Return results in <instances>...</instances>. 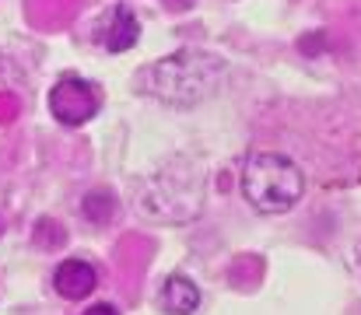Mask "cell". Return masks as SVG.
<instances>
[{
    "label": "cell",
    "instance_id": "obj_1",
    "mask_svg": "<svg viewBox=\"0 0 361 315\" xmlns=\"http://www.w3.org/2000/svg\"><path fill=\"white\" fill-rule=\"evenodd\" d=\"M228 63L218 53L207 49H179L172 56L154 60L151 67H144V74L137 78V88L147 92L151 99L172 109H193V105L207 102L221 81H225Z\"/></svg>",
    "mask_w": 361,
    "mask_h": 315
},
{
    "label": "cell",
    "instance_id": "obj_2",
    "mask_svg": "<svg viewBox=\"0 0 361 315\" xmlns=\"http://www.w3.org/2000/svg\"><path fill=\"white\" fill-rule=\"evenodd\" d=\"M242 197L252 204L256 210L267 214H281V210L295 207L305 193V175L302 168L277 151H252L242 161L239 175Z\"/></svg>",
    "mask_w": 361,
    "mask_h": 315
},
{
    "label": "cell",
    "instance_id": "obj_3",
    "mask_svg": "<svg viewBox=\"0 0 361 315\" xmlns=\"http://www.w3.org/2000/svg\"><path fill=\"white\" fill-rule=\"evenodd\" d=\"M99 109H102V92L92 81H85V78L67 74L49 92V112L63 126H85Z\"/></svg>",
    "mask_w": 361,
    "mask_h": 315
},
{
    "label": "cell",
    "instance_id": "obj_4",
    "mask_svg": "<svg viewBox=\"0 0 361 315\" xmlns=\"http://www.w3.org/2000/svg\"><path fill=\"white\" fill-rule=\"evenodd\" d=\"M95 39H99L109 53H126V49H133L137 39H140V21H137L133 7H130V4H113V7L99 18Z\"/></svg>",
    "mask_w": 361,
    "mask_h": 315
},
{
    "label": "cell",
    "instance_id": "obj_5",
    "mask_svg": "<svg viewBox=\"0 0 361 315\" xmlns=\"http://www.w3.org/2000/svg\"><path fill=\"white\" fill-rule=\"evenodd\" d=\"M99 284V270L88 263V259H63L56 270H53V288L56 295H63L67 302H81L95 291Z\"/></svg>",
    "mask_w": 361,
    "mask_h": 315
},
{
    "label": "cell",
    "instance_id": "obj_6",
    "mask_svg": "<svg viewBox=\"0 0 361 315\" xmlns=\"http://www.w3.org/2000/svg\"><path fill=\"white\" fill-rule=\"evenodd\" d=\"M161 309L169 315H193L200 309V288L186 277V273H169L161 280V295H158Z\"/></svg>",
    "mask_w": 361,
    "mask_h": 315
},
{
    "label": "cell",
    "instance_id": "obj_7",
    "mask_svg": "<svg viewBox=\"0 0 361 315\" xmlns=\"http://www.w3.org/2000/svg\"><path fill=\"white\" fill-rule=\"evenodd\" d=\"M81 210H85V217H88V221H95V224H106V221L113 217L116 204H113V197H109L106 190H95V193H88V197L81 200Z\"/></svg>",
    "mask_w": 361,
    "mask_h": 315
},
{
    "label": "cell",
    "instance_id": "obj_8",
    "mask_svg": "<svg viewBox=\"0 0 361 315\" xmlns=\"http://www.w3.org/2000/svg\"><path fill=\"white\" fill-rule=\"evenodd\" d=\"M85 315H120V312H116L113 305H106V302H99V305H92V309H88V312H85Z\"/></svg>",
    "mask_w": 361,
    "mask_h": 315
},
{
    "label": "cell",
    "instance_id": "obj_9",
    "mask_svg": "<svg viewBox=\"0 0 361 315\" xmlns=\"http://www.w3.org/2000/svg\"><path fill=\"white\" fill-rule=\"evenodd\" d=\"M161 4H165V7H172V11H186L193 0H161Z\"/></svg>",
    "mask_w": 361,
    "mask_h": 315
},
{
    "label": "cell",
    "instance_id": "obj_10",
    "mask_svg": "<svg viewBox=\"0 0 361 315\" xmlns=\"http://www.w3.org/2000/svg\"><path fill=\"white\" fill-rule=\"evenodd\" d=\"M358 256H361V245H358Z\"/></svg>",
    "mask_w": 361,
    "mask_h": 315
}]
</instances>
